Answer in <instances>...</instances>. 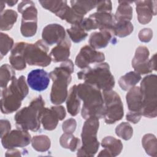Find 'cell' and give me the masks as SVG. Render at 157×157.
I'll use <instances>...</instances> for the list:
<instances>
[{"label": "cell", "instance_id": "8d00e7d4", "mask_svg": "<svg viewBox=\"0 0 157 157\" xmlns=\"http://www.w3.org/2000/svg\"><path fill=\"white\" fill-rule=\"evenodd\" d=\"M115 134L124 140H129L133 135V129L128 122H122L117 126Z\"/></svg>", "mask_w": 157, "mask_h": 157}, {"label": "cell", "instance_id": "f546056e", "mask_svg": "<svg viewBox=\"0 0 157 157\" xmlns=\"http://www.w3.org/2000/svg\"><path fill=\"white\" fill-rule=\"evenodd\" d=\"M59 144L63 148L75 151L80 147V140L72 134L64 132L59 138Z\"/></svg>", "mask_w": 157, "mask_h": 157}, {"label": "cell", "instance_id": "9c48e42d", "mask_svg": "<svg viewBox=\"0 0 157 157\" xmlns=\"http://www.w3.org/2000/svg\"><path fill=\"white\" fill-rule=\"evenodd\" d=\"M48 50L47 44L42 40H38L34 44L26 43L24 52L26 63L30 66H48L52 62Z\"/></svg>", "mask_w": 157, "mask_h": 157}, {"label": "cell", "instance_id": "ee69618b", "mask_svg": "<svg viewBox=\"0 0 157 157\" xmlns=\"http://www.w3.org/2000/svg\"><path fill=\"white\" fill-rule=\"evenodd\" d=\"M52 107L56 112V113L59 117V121L64 120V118H65V117L66 115V110H65L64 107L62 105H55V106H52Z\"/></svg>", "mask_w": 157, "mask_h": 157}, {"label": "cell", "instance_id": "2e32d148", "mask_svg": "<svg viewBox=\"0 0 157 157\" xmlns=\"http://www.w3.org/2000/svg\"><path fill=\"white\" fill-rule=\"evenodd\" d=\"M116 39L112 30L102 29L92 33L88 40L90 46L94 49H100L107 46L109 42L116 43Z\"/></svg>", "mask_w": 157, "mask_h": 157}, {"label": "cell", "instance_id": "6da1fadb", "mask_svg": "<svg viewBox=\"0 0 157 157\" xmlns=\"http://www.w3.org/2000/svg\"><path fill=\"white\" fill-rule=\"evenodd\" d=\"M78 98L83 101L81 115L86 120L91 117L102 118L104 112V103L101 90L86 83L77 85Z\"/></svg>", "mask_w": 157, "mask_h": 157}, {"label": "cell", "instance_id": "f6af8a7d", "mask_svg": "<svg viewBox=\"0 0 157 157\" xmlns=\"http://www.w3.org/2000/svg\"><path fill=\"white\" fill-rule=\"evenodd\" d=\"M21 151L15 148H11V149H8V150L6 153V156H21Z\"/></svg>", "mask_w": 157, "mask_h": 157}, {"label": "cell", "instance_id": "5bb4252c", "mask_svg": "<svg viewBox=\"0 0 157 157\" xmlns=\"http://www.w3.org/2000/svg\"><path fill=\"white\" fill-rule=\"evenodd\" d=\"M66 37V31L64 27L58 23L48 24L42 30V40L49 45L58 44Z\"/></svg>", "mask_w": 157, "mask_h": 157}, {"label": "cell", "instance_id": "52a82bcc", "mask_svg": "<svg viewBox=\"0 0 157 157\" xmlns=\"http://www.w3.org/2000/svg\"><path fill=\"white\" fill-rule=\"evenodd\" d=\"M142 94V115L149 118L157 115V76L150 74L143 78L140 86Z\"/></svg>", "mask_w": 157, "mask_h": 157}, {"label": "cell", "instance_id": "d6a6232c", "mask_svg": "<svg viewBox=\"0 0 157 157\" xmlns=\"http://www.w3.org/2000/svg\"><path fill=\"white\" fill-rule=\"evenodd\" d=\"M15 78V72L14 69L7 64H4L0 68V86L1 89L7 86L10 81Z\"/></svg>", "mask_w": 157, "mask_h": 157}, {"label": "cell", "instance_id": "83f0119b", "mask_svg": "<svg viewBox=\"0 0 157 157\" xmlns=\"http://www.w3.org/2000/svg\"><path fill=\"white\" fill-rule=\"evenodd\" d=\"M18 14L12 9H7L1 13L0 29L1 31H8L12 29L17 21Z\"/></svg>", "mask_w": 157, "mask_h": 157}, {"label": "cell", "instance_id": "ffe728a7", "mask_svg": "<svg viewBox=\"0 0 157 157\" xmlns=\"http://www.w3.org/2000/svg\"><path fill=\"white\" fill-rule=\"evenodd\" d=\"M128 107L131 112H141L142 107V94L139 86L130 88L126 96Z\"/></svg>", "mask_w": 157, "mask_h": 157}, {"label": "cell", "instance_id": "7dc6e473", "mask_svg": "<svg viewBox=\"0 0 157 157\" xmlns=\"http://www.w3.org/2000/svg\"><path fill=\"white\" fill-rule=\"evenodd\" d=\"M5 2L4 1H1L0 2V6H1V13L3 12V10H4V7H5Z\"/></svg>", "mask_w": 157, "mask_h": 157}, {"label": "cell", "instance_id": "9a60e30c", "mask_svg": "<svg viewBox=\"0 0 157 157\" xmlns=\"http://www.w3.org/2000/svg\"><path fill=\"white\" fill-rule=\"evenodd\" d=\"M49 74L42 69H37L29 72L27 83L29 87L37 91L45 90L50 83Z\"/></svg>", "mask_w": 157, "mask_h": 157}, {"label": "cell", "instance_id": "4fadbf2b", "mask_svg": "<svg viewBox=\"0 0 157 157\" xmlns=\"http://www.w3.org/2000/svg\"><path fill=\"white\" fill-rule=\"evenodd\" d=\"M134 2L139 22L142 25L150 23L153 17L156 15V1H137Z\"/></svg>", "mask_w": 157, "mask_h": 157}, {"label": "cell", "instance_id": "7bdbcfd3", "mask_svg": "<svg viewBox=\"0 0 157 157\" xmlns=\"http://www.w3.org/2000/svg\"><path fill=\"white\" fill-rule=\"evenodd\" d=\"M0 129H1V138L4 135L10 131L11 124L9 120L2 119L0 121Z\"/></svg>", "mask_w": 157, "mask_h": 157}, {"label": "cell", "instance_id": "d590c367", "mask_svg": "<svg viewBox=\"0 0 157 157\" xmlns=\"http://www.w3.org/2000/svg\"><path fill=\"white\" fill-rule=\"evenodd\" d=\"M39 2L45 9L57 15L67 6L66 1H39Z\"/></svg>", "mask_w": 157, "mask_h": 157}, {"label": "cell", "instance_id": "f1b7e54d", "mask_svg": "<svg viewBox=\"0 0 157 157\" xmlns=\"http://www.w3.org/2000/svg\"><path fill=\"white\" fill-rule=\"evenodd\" d=\"M133 29L134 26L131 21H115L112 31L115 36L124 37L131 34Z\"/></svg>", "mask_w": 157, "mask_h": 157}, {"label": "cell", "instance_id": "836d02e7", "mask_svg": "<svg viewBox=\"0 0 157 157\" xmlns=\"http://www.w3.org/2000/svg\"><path fill=\"white\" fill-rule=\"evenodd\" d=\"M67 33L70 39L75 43H78L85 40L87 37V32L83 28L80 23L72 25L70 28L67 29Z\"/></svg>", "mask_w": 157, "mask_h": 157}, {"label": "cell", "instance_id": "8fae6325", "mask_svg": "<svg viewBox=\"0 0 157 157\" xmlns=\"http://www.w3.org/2000/svg\"><path fill=\"white\" fill-rule=\"evenodd\" d=\"M149 55L150 52L147 47L140 45L136 48L131 62L135 72L144 75L156 71L150 61Z\"/></svg>", "mask_w": 157, "mask_h": 157}, {"label": "cell", "instance_id": "cb8c5ba5", "mask_svg": "<svg viewBox=\"0 0 157 157\" xmlns=\"http://www.w3.org/2000/svg\"><path fill=\"white\" fill-rule=\"evenodd\" d=\"M66 107L67 112L71 116H76L80 110V99L78 96L77 85H73L66 99Z\"/></svg>", "mask_w": 157, "mask_h": 157}, {"label": "cell", "instance_id": "e0dca14e", "mask_svg": "<svg viewBox=\"0 0 157 157\" xmlns=\"http://www.w3.org/2000/svg\"><path fill=\"white\" fill-rule=\"evenodd\" d=\"M26 42H19L15 44L11 50L9 58L10 66L16 70L22 71L26 67V62L25 58V48Z\"/></svg>", "mask_w": 157, "mask_h": 157}, {"label": "cell", "instance_id": "7c38bea8", "mask_svg": "<svg viewBox=\"0 0 157 157\" xmlns=\"http://www.w3.org/2000/svg\"><path fill=\"white\" fill-rule=\"evenodd\" d=\"M105 60V55L90 45H85L81 48L75 60V65L80 69L89 67L91 63H101Z\"/></svg>", "mask_w": 157, "mask_h": 157}, {"label": "cell", "instance_id": "ba28073f", "mask_svg": "<svg viewBox=\"0 0 157 157\" xmlns=\"http://www.w3.org/2000/svg\"><path fill=\"white\" fill-rule=\"evenodd\" d=\"M104 112L103 118L107 124H113L124 115L123 105L120 95L112 90L103 91Z\"/></svg>", "mask_w": 157, "mask_h": 157}, {"label": "cell", "instance_id": "1f68e13d", "mask_svg": "<svg viewBox=\"0 0 157 157\" xmlns=\"http://www.w3.org/2000/svg\"><path fill=\"white\" fill-rule=\"evenodd\" d=\"M56 16L60 18L61 20L66 21L67 23L71 24L72 25L80 23L84 18L83 16L77 14L68 5L66 6L64 9Z\"/></svg>", "mask_w": 157, "mask_h": 157}, {"label": "cell", "instance_id": "d6986e66", "mask_svg": "<svg viewBox=\"0 0 157 157\" xmlns=\"http://www.w3.org/2000/svg\"><path fill=\"white\" fill-rule=\"evenodd\" d=\"M93 21L96 29L112 30L115 23L114 15L108 12H94L89 16Z\"/></svg>", "mask_w": 157, "mask_h": 157}, {"label": "cell", "instance_id": "60d3db41", "mask_svg": "<svg viewBox=\"0 0 157 157\" xmlns=\"http://www.w3.org/2000/svg\"><path fill=\"white\" fill-rule=\"evenodd\" d=\"M98 12L111 13L112 4L110 1H98L96 6Z\"/></svg>", "mask_w": 157, "mask_h": 157}, {"label": "cell", "instance_id": "e575fe53", "mask_svg": "<svg viewBox=\"0 0 157 157\" xmlns=\"http://www.w3.org/2000/svg\"><path fill=\"white\" fill-rule=\"evenodd\" d=\"M31 145L35 150L39 152H45L50 148L51 141L46 135H38L31 139Z\"/></svg>", "mask_w": 157, "mask_h": 157}, {"label": "cell", "instance_id": "7402d4cb", "mask_svg": "<svg viewBox=\"0 0 157 157\" xmlns=\"http://www.w3.org/2000/svg\"><path fill=\"white\" fill-rule=\"evenodd\" d=\"M59 121V117L52 106L50 109L44 108L40 118V121L44 129L47 131L54 130L56 128Z\"/></svg>", "mask_w": 157, "mask_h": 157}, {"label": "cell", "instance_id": "ac0fdd59", "mask_svg": "<svg viewBox=\"0 0 157 157\" xmlns=\"http://www.w3.org/2000/svg\"><path fill=\"white\" fill-rule=\"evenodd\" d=\"M71 46V41L67 37L57 44V45L52 49L50 53L52 61L55 63H58L67 60L70 56Z\"/></svg>", "mask_w": 157, "mask_h": 157}, {"label": "cell", "instance_id": "277c9868", "mask_svg": "<svg viewBox=\"0 0 157 157\" xmlns=\"http://www.w3.org/2000/svg\"><path fill=\"white\" fill-rule=\"evenodd\" d=\"M45 102L39 95L31 101L29 104L18 110L14 116L17 129L37 131L40 128V118L45 108Z\"/></svg>", "mask_w": 157, "mask_h": 157}, {"label": "cell", "instance_id": "5b68a950", "mask_svg": "<svg viewBox=\"0 0 157 157\" xmlns=\"http://www.w3.org/2000/svg\"><path fill=\"white\" fill-rule=\"evenodd\" d=\"M77 75L79 80H83L85 83L94 85L101 90H112L115 86L114 77L107 63H101L93 67L83 69Z\"/></svg>", "mask_w": 157, "mask_h": 157}, {"label": "cell", "instance_id": "484cf974", "mask_svg": "<svg viewBox=\"0 0 157 157\" xmlns=\"http://www.w3.org/2000/svg\"><path fill=\"white\" fill-rule=\"evenodd\" d=\"M141 75L135 71H130L120 77L118 84L124 91H128L141 80Z\"/></svg>", "mask_w": 157, "mask_h": 157}, {"label": "cell", "instance_id": "7a4b0ae2", "mask_svg": "<svg viewBox=\"0 0 157 157\" xmlns=\"http://www.w3.org/2000/svg\"><path fill=\"white\" fill-rule=\"evenodd\" d=\"M74 69L72 61L67 59L49 73L50 78L53 81L50 101L53 104L59 105L66 100L68 95L67 86L71 82V74Z\"/></svg>", "mask_w": 157, "mask_h": 157}, {"label": "cell", "instance_id": "ab89813d", "mask_svg": "<svg viewBox=\"0 0 157 157\" xmlns=\"http://www.w3.org/2000/svg\"><path fill=\"white\" fill-rule=\"evenodd\" d=\"M138 37L141 42H148L153 37V31L148 28L142 29L139 33Z\"/></svg>", "mask_w": 157, "mask_h": 157}, {"label": "cell", "instance_id": "bcb514c9", "mask_svg": "<svg viewBox=\"0 0 157 157\" xmlns=\"http://www.w3.org/2000/svg\"><path fill=\"white\" fill-rule=\"evenodd\" d=\"M18 2L17 1H5V3H6L9 6H13L15 4H17Z\"/></svg>", "mask_w": 157, "mask_h": 157}, {"label": "cell", "instance_id": "603a6c76", "mask_svg": "<svg viewBox=\"0 0 157 157\" xmlns=\"http://www.w3.org/2000/svg\"><path fill=\"white\" fill-rule=\"evenodd\" d=\"M101 146L107 151L109 156H117L120 154L123 149V144L120 139L109 136L102 139Z\"/></svg>", "mask_w": 157, "mask_h": 157}, {"label": "cell", "instance_id": "4316f807", "mask_svg": "<svg viewBox=\"0 0 157 157\" xmlns=\"http://www.w3.org/2000/svg\"><path fill=\"white\" fill-rule=\"evenodd\" d=\"M98 1H71V6L72 10L77 14L83 16L91 9L96 7Z\"/></svg>", "mask_w": 157, "mask_h": 157}, {"label": "cell", "instance_id": "3957f363", "mask_svg": "<svg viewBox=\"0 0 157 157\" xmlns=\"http://www.w3.org/2000/svg\"><path fill=\"white\" fill-rule=\"evenodd\" d=\"M29 88L25 76L21 75L11 81L1 93V110L2 113L9 114L17 111L21 105V102L28 95Z\"/></svg>", "mask_w": 157, "mask_h": 157}, {"label": "cell", "instance_id": "d4e9b609", "mask_svg": "<svg viewBox=\"0 0 157 157\" xmlns=\"http://www.w3.org/2000/svg\"><path fill=\"white\" fill-rule=\"evenodd\" d=\"M132 1H119L118 6L114 15L115 21H131L132 18V7L131 6Z\"/></svg>", "mask_w": 157, "mask_h": 157}, {"label": "cell", "instance_id": "4dcf8cb0", "mask_svg": "<svg viewBox=\"0 0 157 157\" xmlns=\"http://www.w3.org/2000/svg\"><path fill=\"white\" fill-rule=\"evenodd\" d=\"M157 141L156 136L153 134H146L142 139V145L148 155L153 157L157 156Z\"/></svg>", "mask_w": 157, "mask_h": 157}, {"label": "cell", "instance_id": "30bf717a", "mask_svg": "<svg viewBox=\"0 0 157 157\" xmlns=\"http://www.w3.org/2000/svg\"><path fill=\"white\" fill-rule=\"evenodd\" d=\"M31 142V137L28 131L13 129L1 137V144L4 148L11 149L25 147Z\"/></svg>", "mask_w": 157, "mask_h": 157}, {"label": "cell", "instance_id": "b9f144b4", "mask_svg": "<svg viewBox=\"0 0 157 157\" xmlns=\"http://www.w3.org/2000/svg\"><path fill=\"white\" fill-rule=\"evenodd\" d=\"M142 117V113L140 112H131L129 111L127 113L126 115V119L134 124H136L139 123L140 120Z\"/></svg>", "mask_w": 157, "mask_h": 157}, {"label": "cell", "instance_id": "74e56055", "mask_svg": "<svg viewBox=\"0 0 157 157\" xmlns=\"http://www.w3.org/2000/svg\"><path fill=\"white\" fill-rule=\"evenodd\" d=\"M13 47V40L7 34L1 33L0 34V52L1 59L6 55Z\"/></svg>", "mask_w": 157, "mask_h": 157}, {"label": "cell", "instance_id": "8992f818", "mask_svg": "<svg viewBox=\"0 0 157 157\" xmlns=\"http://www.w3.org/2000/svg\"><path fill=\"white\" fill-rule=\"evenodd\" d=\"M99 126V118L91 117L86 120L81 133L82 144L77 150L78 156L91 157L97 153L99 147L97 138Z\"/></svg>", "mask_w": 157, "mask_h": 157}, {"label": "cell", "instance_id": "44dd1931", "mask_svg": "<svg viewBox=\"0 0 157 157\" xmlns=\"http://www.w3.org/2000/svg\"><path fill=\"white\" fill-rule=\"evenodd\" d=\"M17 9L21 13L22 22H37V9L32 1H21Z\"/></svg>", "mask_w": 157, "mask_h": 157}, {"label": "cell", "instance_id": "f35d334b", "mask_svg": "<svg viewBox=\"0 0 157 157\" xmlns=\"http://www.w3.org/2000/svg\"><path fill=\"white\" fill-rule=\"evenodd\" d=\"M77 122L74 118H69L62 124V129L64 132L72 134L76 129Z\"/></svg>", "mask_w": 157, "mask_h": 157}]
</instances>
